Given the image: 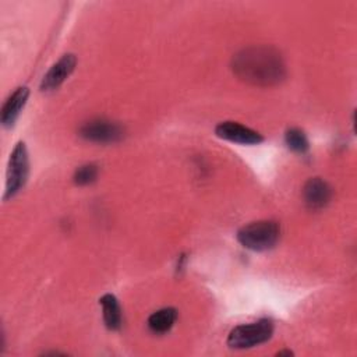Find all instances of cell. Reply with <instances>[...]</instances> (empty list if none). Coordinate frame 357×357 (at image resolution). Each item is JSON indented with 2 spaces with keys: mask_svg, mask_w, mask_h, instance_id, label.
<instances>
[{
  "mask_svg": "<svg viewBox=\"0 0 357 357\" xmlns=\"http://www.w3.org/2000/svg\"><path fill=\"white\" fill-rule=\"evenodd\" d=\"M294 353L291 350H282V351H278L276 356H293Z\"/></svg>",
  "mask_w": 357,
  "mask_h": 357,
  "instance_id": "14",
  "label": "cell"
},
{
  "mask_svg": "<svg viewBox=\"0 0 357 357\" xmlns=\"http://www.w3.org/2000/svg\"><path fill=\"white\" fill-rule=\"evenodd\" d=\"M215 134L226 141L240 145H258L264 141L262 134L258 131L240 124L237 121H220L215 127Z\"/></svg>",
  "mask_w": 357,
  "mask_h": 357,
  "instance_id": "7",
  "label": "cell"
},
{
  "mask_svg": "<svg viewBox=\"0 0 357 357\" xmlns=\"http://www.w3.org/2000/svg\"><path fill=\"white\" fill-rule=\"evenodd\" d=\"M77 56L74 53L63 54L43 75L40 81L42 92H53L63 85V82L73 74L77 66Z\"/></svg>",
  "mask_w": 357,
  "mask_h": 357,
  "instance_id": "6",
  "label": "cell"
},
{
  "mask_svg": "<svg viewBox=\"0 0 357 357\" xmlns=\"http://www.w3.org/2000/svg\"><path fill=\"white\" fill-rule=\"evenodd\" d=\"M273 324L271 319H258L251 324L234 326L227 336V346L236 350L251 349L268 342L273 335Z\"/></svg>",
  "mask_w": 357,
  "mask_h": 357,
  "instance_id": "4",
  "label": "cell"
},
{
  "mask_svg": "<svg viewBox=\"0 0 357 357\" xmlns=\"http://www.w3.org/2000/svg\"><path fill=\"white\" fill-rule=\"evenodd\" d=\"M176 319H177V310L173 307H165L149 315L148 328L151 332L156 335H163L173 328Z\"/></svg>",
  "mask_w": 357,
  "mask_h": 357,
  "instance_id": "11",
  "label": "cell"
},
{
  "mask_svg": "<svg viewBox=\"0 0 357 357\" xmlns=\"http://www.w3.org/2000/svg\"><path fill=\"white\" fill-rule=\"evenodd\" d=\"M231 70L238 79L258 86H272L286 77V64L279 50L272 46H248L231 59Z\"/></svg>",
  "mask_w": 357,
  "mask_h": 357,
  "instance_id": "1",
  "label": "cell"
},
{
  "mask_svg": "<svg viewBox=\"0 0 357 357\" xmlns=\"http://www.w3.org/2000/svg\"><path fill=\"white\" fill-rule=\"evenodd\" d=\"M98 174H99V169H98L96 165L85 163V165L75 169L74 176H73V181L77 185H89L98 178Z\"/></svg>",
  "mask_w": 357,
  "mask_h": 357,
  "instance_id": "13",
  "label": "cell"
},
{
  "mask_svg": "<svg viewBox=\"0 0 357 357\" xmlns=\"http://www.w3.org/2000/svg\"><path fill=\"white\" fill-rule=\"evenodd\" d=\"M29 177V155L25 142L20 141L14 145L8 162H7V173H6V188L3 199H11L15 197L26 184Z\"/></svg>",
  "mask_w": 357,
  "mask_h": 357,
  "instance_id": "3",
  "label": "cell"
},
{
  "mask_svg": "<svg viewBox=\"0 0 357 357\" xmlns=\"http://www.w3.org/2000/svg\"><path fill=\"white\" fill-rule=\"evenodd\" d=\"M102 305V317L109 331H119L123 324V312L117 297L112 293H106L99 298Z\"/></svg>",
  "mask_w": 357,
  "mask_h": 357,
  "instance_id": "10",
  "label": "cell"
},
{
  "mask_svg": "<svg viewBox=\"0 0 357 357\" xmlns=\"http://www.w3.org/2000/svg\"><path fill=\"white\" fill-rule=\"evenodd\" d=\"M284 144L287 148L296 153H305L310 149V141L305 135V132L301 128L291 127L287 128L284 132Z\"/></svg>",
  "mask_w": 357,
  "mask_h": 357,
  "instance_id": "12",
  "label": "cell"
},
{
  "mask_svg": "<svg viewBox=\"0 0 357 357\" xmlns=\"http://www.w3.org/2000/svg\"><path fill=\"white\" fill-rule=\"evenodd\" d=\"M303 198L310 209H322L332 198V188L324 178L311 177L303 187Z\"/></svg>",
  "mask_w": 357,
  "mask_h": 357,
  "instance_id": "8",
  "label": "cell"
},
{
  "mask_svg": "<svg viewBox=\"0 0 357 357\" xmlns=\"http://www.w3.org/2000/svg\"><path fill=\"white\" fill-rule=\"evenodd\" d=\"M29 98V89L28 86H18L14 89V92L6 99L3 107H1V124L6 128H10L15 124L17 119L20 117L22 109L26 105V100Z\"/></svg>",
  "mask_w": 357,
  "mask_h": 357,
  "instance_id": "9",
  "label": "cell"
},
{
  "mask_svg": "<svg viewBox=\"0 0 357 357\" xmlns=\"http://www.w3.org/2000/svg\"><path fill=\"white\" fill-rule=\"evenodd\" d=\"M78 132L84 139L99 144L116 142L124 135V130L119 123L106 119L89 120L81 126Z\"/></svg>",
  "mask_w": 357,
  "mask_h": 357,
  "instance_id": "5",
  "label": "cell"
},
{
  "mask_svg": "<svg viewBox=\"0 0 357 357\" xmlns=\"http://www.w3.org/2000/svg\"><path fill=\"white\" fill-rule=\"evenodd\" d=\"M280 237V225L275 220H257L244 225L237 231V241L251 251H268Z\"/></svg>",
  "mask_w": 357,
  "mask_h": 357,
  "instance_id": "2",
  "label": "cell"
}]
</instances>
